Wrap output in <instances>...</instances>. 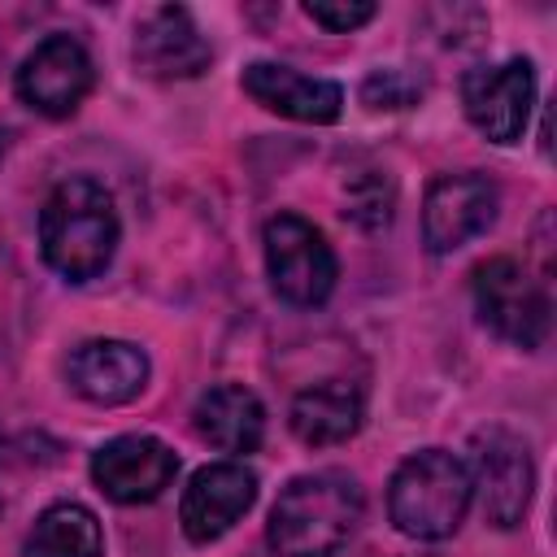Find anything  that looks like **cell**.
<instances>
[{"label": "cell", "instance_id": "cell-1", "mask_svg": "<svg viewBox=\"0 0 557 557\" xmlns=\"http://www.w3.org/2000/svg\"><path fill=\"white\" fill-rule=\"evenodd\" d=\"M361 487L344 470L296 474L265 522V540L278 557H335L361 522Z\"/></svg>", "mask_w": 557, "mask_h": 557}, {"label": "cell", "instance_id": "cell-2", "mask_svg": "<svg viewBox=\"0 0 557 557\" xmlns=\"http://www.w3.org/2000/svg\"><path fill=\"white\" fill-rule=\"evenodd\" d=\"M117 235L122 231H117L113 196L104 191V183H96L87 174L57 183L39 209L44 261L70 283H87V278L104 274L117 252Z\"/></svg>", "mask_w": 557, "mask_h": 557}, {"label": "cell", "instance_id": "cell-3", "mask_svg": "<svg viewBox=\"0 0 557 557\" xmlns=\"http://www.w3.org/2000/svg\"><path fill=\"white\" fill-rule=\"evenodd\" d=\"M474 500L470 470L448 448H422L405 457L387 487V513L409 540H444L461 527Z\"/></svg>", "mask_w": 557, "mask_h": 557}, {"label": "cell", "instance_id": "cell-4", "mask_svg": "<svg viewBox=\"0 0 557 557\" xmlns=\"http://www.w3.org/2000/svg\"><path fill=\"white\" fill-rule=\"evenodd\" d=\"M474 309L483 326L518 348H540L553 326L548 287L513 257H492L474 265Z\"/></svg>", "mask_w": 557, "mask_h": 557}, {"label": "cell", "instance_id": "cell-5", "mask_svg": "<svg viewBox=\"0 0 557 557\" xmlns=\"http://www.w3.org/2000/svg\"><path fill=\"white\" fill-rule=\"evenodd\" d=\"M265 274H270V287L287 300V305H300V309H313L331 296L335 287V252L326 244V235L305 222L300 213H274L265 222Z\"/></svg>", "mask_w": 557, "mask_h": 557}, {"label": "cell", "instance_id": "cell-6", "mask_svg": "<svg viewBox=\"0 0 557 557\" xmlns=\"http://www.w3.org/2000/svg\"><path fill=\"white\" fill-rule=\"evenodd\" d=\"M470 487L483 500V513L492 527H518L527 505H531V487H535V466L527 444L505 431V426H483L470 435Z\"/></svg>", "mask_w": 557, "mask_h": 557}, {"label": "cell", "instance_id": "cell-7", "mask_svg": "<svg viewBox=\"0 0 557 557\" xmlns=\"http://www.w3.org/2000/svg\"><path fill=\"white\" fill-rule=\"evenodd\" d=\"M91 78H96V70H91L87 48L70 35H48L22 57V65L13 74V87H17L22 104H30L35 113L70 117L87 100Z\"/></svg>", "mask_w": 557, "mask_h": 557}, {"label": "cell", "instance_id": "cell-8", "mask_svg": "<svg viewBox=\"0 0 557 557\" xmlns=\"http://www.w3.org/2000/svg\"><path fill=\"white\" fill-rule=\"evenodd\" d=\"M535 104V70L527 57L479 65L461 83V109L492 144H518Z\"/></svg>", "mask_w": 557, "mask_h": 557}, {"label": "cell", "instance_id": "cell-9", "mask_svg": "<svg viewBox=\"0 0 557 557\" xmlns=\"http://www.w3.org/2000/svg\"><path fill=\"white\" fill-rule=\"evenodd\" d=\"M178 474V453L157 435H117L91 453L96 487L117 505L157 500Z\"/></svg>", "mask_w": 557, "mask_h": 557}, {"label": "cell", "instance_id": "cell-10", "mask_svg": "<svg viewBox=\"0 0 557 557\" xmlns=\"http://www.w3.org/2000/svg\"><path fill=\"white\" fill-rule=\"evenodd\" d=\"M257 500V474L244 461H213L191 474L178 500V522L191 544L222 540Z\"/></svg>", "mask_w": 557, "mask_h": 557}, {"label": "cell", "instance_id": "cell-11", "mask_svg": "<svg viewBox=\"0 0 557 557\" xmlns=\"http://www.w3.org/2000/svg\"><path fill=\"white\" fill-rule=\"evenodd\" d=\"M496 222V187L483 174H440L422 200V239L431 252H457Z\"/></svg>", "mask_w": 557, "mask_h": 557}, {"label": "cell", "instance_id": "cell-12", "mask_svg": "<svg viewBox=\"0 0 557 557\" xmlns=\"http://www.w3.org/2000/svg\"><path fill=\"white\" fill-rule=\"evenodd\" d=\"M239 83H244V91H248L261 109H270V113H278V117H292V122H313V126H322V122H335L339 109H344L339 83H331V78H309V74H300V70H292V65H278V61H252V65H244Z\"/></svg>", "mask_w": 557, "mask_h": 557}, {"label": "cell", "instance_id": "cell-13", "mask_svg": "<svg viewBox=\"0 0 557 557\" xmlns=\"http://www.w3.org/2000/svg\"><path fill=\"white\" fill-rule=\"evenodd\" d=\"M135 65L152 78H196L209 65V39L187 9L161 4L135 26Z\"/></svg>", "mask_w": 557, "mask_h": 557}, {"label": "cell", "instance_id": "cell-14", "mask_svg": "<svg viewBox=\"0 0 557 557\" xmlns=\"http://www.w3.org/2000/svg\"><path fill=\"white\" fill-rule=\"evenodd\" d=\"M70 383L91 405H126L148 383V352L126 339H87L70 352Z\"/></svg>", "mask_w": 557, "mask_h": 557}, {"label": "cell", "instance_id": "cell-15", "mask_svg": "<svg viewBox=\"0 0 557 557\" xmlns=\"http://www.w3.org/2000/svg\"><path fill=\"white\" fill-rule=\"evenodd\" d=\"M361 418H366V400L352 383H339V379H326V383H313L305 392H296L292 409H287V422H292V435L309 448H326V444H344L361 431Z\"/></svg>", "mask_w": 557, "mask_h": 557}, {"label": "cell", "instance_id": "cell-16", "mask_svg": "<svg viewBox=\"0 0 557 557\" xmlns=\"http://www.w3.org/2000/svg\"><path fill=\"white\" fill-rule=\"evenodd\" d=\"M191 422L196 435L222 453H257L265 435V405L244 383H218L196 400Z\"/></svg>", "mask_w": 557, "mask_h": 557}, {"label": "cell", "instance_id": "cell-17", "mask_svg": "<svg viewBox=\"0 0 557 557\" xmlns=\"http://www.w3.org/2000/svg\"><path fill=\"white\" fill-rule=\"evenodd\" d=\"M26 557H104V535L96 513L78 500L48 505L26 535Z\"/></svg>", "mask_w": 557, "mask_h": 557}, {"label": "cell", "instance_id": "cell-18", "mask_svg": "<svg viewBox=\"0 0 557 557\" xmlns=\"http://www.w3.org/2000/svg\"><path fill=\"white\" fill-rule=\"evenodd\" d=\"M418 96H422V87H418L405 70H374V74L361 83V100H366L370 109H409Z\"/></svg>", "mask_w": 557, "mask_h": 557}, {"label": "cell", "instance_id": "cell-19", "mask_svg": "<svg viewBox=\"0 0 557 557\" xmlns=\"http://www.w3.org/2000/svg\"><path fill=\"white\" fill-rule=\"evenodd\" d=\"M305 13L326 30H357L374 17V0H305Z\"/></svg>", "mask_w": 557, "mask_h": 557}, {"label": "cell", "instance_id": "cell-20", "mask_svg": "<svg viewBox=\"0 0 557 557\" xmlns=\"http://www.w3.org/2000/svg\"><path fill=\"white\" fill-rule=\"evenodd\" d=\"M0 157H4V131H0Z\"/></svg>", "mask_w": 557, "mask_h": 557}, {"label": "cell", "instance_id": "cell-21", "mask_svg": "<svg viewBox=\"0 0 557 557\" xmlns=\"http://www.w3.org/2000/svg\"><path fill=\"white\" fill-rule=\"evenodd\" d=\"M431 557H435V553H431Z\"/></svg>", "mask_w": 557, "mask_h": 557}]
</instances>
